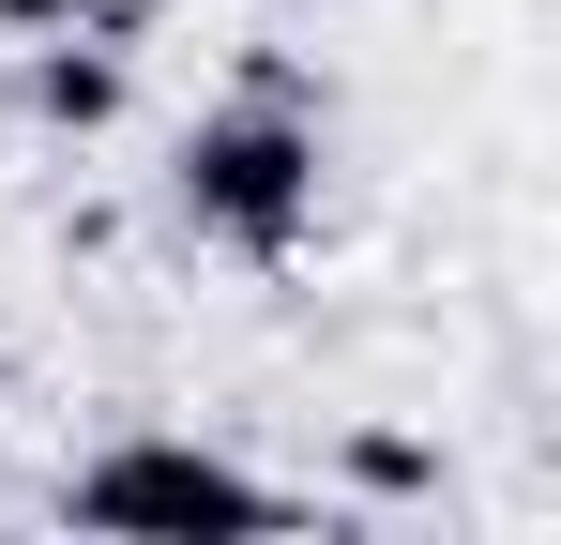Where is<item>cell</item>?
<instances>
[{"label":"cell","instance_id":"1","mask_svg":"<svg viewBox=\"0 0 561 545\" xmlns=\"http://www.w3.org/2000/svg\"><path fill=\"white\" fill-rule=\"evenodd\" d=\"M77 531L92 545H274L288 500L243 469V454L152 425V440H106L92 469H77Z\"/></svg>","mask_w":561,"mask_h":545},{"label":"cell","instance_id":"2","mask_svg":"<svg viewBox=\"0 0 561 545\" xmlns=\"http://www.w3.org/2000/svg\"><path fill=\"white\" fill-rule=\"evenodd\" d=\"M183 212L228 243V258H288L319 228V121L288 91H243L183 137Z\"/></svg>","mask_w":561,"mask_h":545},{"label":"cell","instance_id":"3","mask_svg":"<svg viewBox=\"0 0 561 545\" xmlns=\"http://www.w3.org/2000/svg\"><path fill=\"white\" fill-rule=\"evenodd\" d=\"M31 91H46V121H106V91H122V77H106V61H46Z\"/></svg>","mask_w":561,"mask_h":545}]
</instances>
